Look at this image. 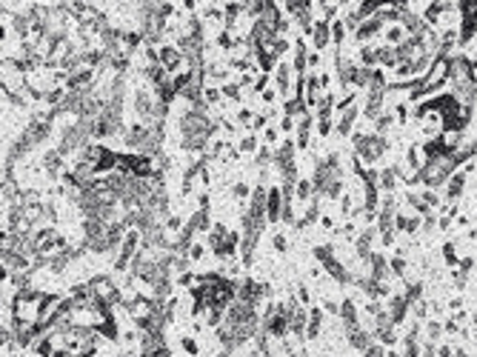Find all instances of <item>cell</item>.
<instances>
[{"instance_id":"cell-9","label":"cell","mask_w":477,"mask_h":357,"mask_svg":"<svg viewBox=\"0 0 477 357\" xmlns=\"http://www.w3.org/2000/svg\"><path fill=\"white\" fill-rule=\"evenodd\" d=\"M309 137H311V114H306L297 123V149H309Z\"/></svg>"},{"instance_id":"cell-17","label":"cell","mask_w":477,"mask_h":357,"mask_svg":"<svg viewBox=\"0 0 477 357\" xmlns=\"http://www.w3.org/2000/svg\"><path fill=\"white\" fill-rule=\"evenodd\" d=\"M97 332H100V337H109V340H114V337H117V326H114V320H111V318H106L103 323L97 326Z\"/></svg>"},{"instance_id":"cell-32","label":"cell","mask_w":477,"mask_h":357,"mask_svg":"<svg viewBox=\"0 0 477 357\" xmlns=\"http://www.w3.org/2000/svg\"><path fill=\"white\" fill-rule=\"evenodd\" d=\"M309 66H320V55H309Z\"/></svg>"},{"instance_id":"cell-10","label":"cell","mask_w":477,"mask_h":357,"mask_svg":"<svg viewBox=\"0 0 477 357\" xmlns=\"http://www.w3.org/2000/svg\"><path fill=\"white\" fill-rule=\"evenodd\" d=\"M320 329H323V311H320V309H311V311H309V326H306V337H309V340L320 337Z\"/></svg>"},{"instance_id":"cell-11","label":"cell","mask_w":477,"mask_h":357,"mask_svg":"<svg viewBox=\"0 0 477 357\" xmlns=\"http://www.w3.org/2000/svg\"><path fill=\"white\" fill-rule=\"evenodd\" d=\"M380 106H383V92H369L366 117H369V120H377V117H380Z\"/></svg>"},{"instance_id":"cell-7","label":"cell","mask_w":477,"mask_h":357,"mask_svg":"<svg viewBox=\"0 0 477 357\" xmlns=\"http://www.w3.org/2000/svg\"><path fill=\"white\" fill-rule=\"evenodd\" d=\"M354 117H357V106H349V109L340 111V120H337V135L349 137L351 126H354Z\"/></svg>"},{"instance_id":"cell-31","label":"cell","mask_w":477,"mask_h":357,"mask_svg":"<svg viewBox=\"0 0 477 357\" xmlns=\"http://www.w3.org/2000/svg\"><path fill=\"white\" fill-rule=\"evenodd\" d=\"M320 226H323V229H332L334 220H332V217H320Z\"/></svg>"},{"instance_id":"cell-1","label":"cell","mask_w":477,"mask_h":357,"mask_svg":"<svg viewBox=\"0 0 477 357\" xmlns=\"http://www.w3.org/2000/svg\"><path fill=\"white\" fill-rule=\"evenodd\" d=\"M351 143H354V151H357L360 160H366V163H374V160L380 157L383 151H386V140H383L380 135H363V132H357V135L351 137Z\"/></svg>"},{"instance_id":"cell-22","label":"cell","mask_w":477,"mask_h":357,"mask_svg":"<svg viewBox=\"0 0 477 357\" xmlns=\"http://www.w3.org/2000/svg\"><path fill=\"white\" fill-rule=\"evenodd\" d=\"M203 252H206V249L200 246V243H191L189 246V260H203Z\"/></svg>"},{"instance_id":"cell-16","label":"cell","mask_w":477,"mask_h":357,"mask_svg":"<svg viewBox=\"0 0 477 357\" xmlns=\"http://www.w3.org/2000/svg\"><path fill=\"white\" fill-rule=\"evenodd\" d=\"M237 151H240V154H252V151L257 154V137L255 135H246L243 140L237 143Z\"/></svg>"},{"instance_id":"cell-19","label":"cell","mask_w":477,"mask_h":357,"mask_svg":"<svg viewBox=\"0 0 477 357\" xmlns=\"http://www.w3.org/2000/svg\"><path fill=\"white\" fill-rule=\"evenodd\" d=\"M377 60H380V63H386V66L398 63V52H391L389 46H380V49H377Z\"/></svg>"},{"instance_id":"cell-12","label":"cell","mask_w":477,"mask_h":357,"mask_svg":"<svg viewBox=\"0 0 477 357\" xmlns=\"http://www.w3.org/2000/svg\"><path fill=\"white\" fill-rule=\"evenodd\" d=\"M340 318H343V323H346V329H354V326H360V323H357V309H354V303H351V300H343Z\"/></svg>"},{"instance_id":"cell-2","label":"cell","mask_w":477,"mask_h":357,"mask_svg":"<svg viewBox=\"0 0 477 357\" xmlns=\"http://www.w3.org/2000/svg\"><path fill=\"white\" fill-rule=\"evenodd\" d=\"M314 257L323 263V269H326V274L332 280H337V283H349L351 280V274L346 271V266L334 257V246H317L314 249Z\"/></svg>"},{"instance_id":"cell-20","label":"cell","mask_w":477,"mask_h":357,"mask_svg":"<svg viewBox=\"0 0 477 357\" xmlns=\"http://www.w3.org/2000/svg\"><path fill=\"white\" fill-rule=\"evenodd\" d=\"M255 157H257V166H260V169H266V166H269V160H271L269 146H263V149H257V154H255Z\"/></svg>"},{"instance_id":"cell-29","label":"cell","mask_w":477,"mask_h":357,"mask_svg":"<svg viewBox=\"0 0 477 357\" xmlns=\"http://www.w3.org/2000/svg\"><path fill=\"white\" fill-rule=\"evenodd\" d=\"M389 123H391V117H386V114H383V117H377V129H380V132H386V129H389Z\"/></svg>"},{"instance_id":"cell-24","label":"cell","mask_w":477,"mask_h":357,"mask_svg":"<svg viewBox=\"0 0 477 357\" xmlns=\"http://www.w3.org/2000/svg\"><path fill=\"white\" fill-rule=\"evenodd\" d=\"M380 180H383V189H391V186H394V172H391V169H386Z\"/></svg>"},{"instance_id":"cell-13","label":"cell","mask_w":477,"mask_h":357,"mask_svg":"<svg viewBox=\"0 0 477 357\" xmlns=\"http://www.w3.org/2000/svg\"><path fill=\"white\" fill-rule=\"evenodd\" d=\"M294 194H297V200L309 203V200L314 197V183H311V180H297V186H294Z\"/></svg>"},{"instance_id":"cell-6","label":"cell","mask_w":477,"mask_h":357,"mask_svg":"<svg viewBox=\"0 0 477 357\" xmlns=\"http://www.w3.org/2000/svg\"><path fill=\"white\" fill-rule=\"evenodd\" d=\"M311 40H314V49L317 52H323V49L332 43V23L329 20H314V32H311Z\"/></svg>"},{"instance_id":"cell-4","label":"cell","mask_w":477,"mask_h":357,"mask_svg":"<svg viewBox=\"0 0 477 357\" xmlns=\"http://www.w3.org/2000/svg\"><path fill=\"white\" fill-rule=\"evenodd\" d=\"M306 326H309V311H306V306H297V309L289 311V332H292L297 340L306 337Z\"/></svg>"},{"instance_id":"cell-23","label":"cell","mask_w":477,"mask_h":357,"mask_svg":"<svg viewBox=\"0 0 477 357\" xmlns=\"http://www.w3.org/2000/svg\"><path fill=\"white\" fill-rule=\"evenodd\" d=\"M183 351L186 354H197V340L194 337H183Z\"/></svg>"},{"instance_id":"cell-21","label":"cell","mask_w":477,"mask_h":357,"mask_svg":"<svg viewBox=\"0 0 477 357\" xmlns=\"http://www.w3.org/2000/svg\"><path fill=\"white\" fill-rule=\"evenodd\" d=\"M271 246H274V252H286V246H289V240L283 237V234H274V237H271Z\"/></svg>"},{"instance_id":"cell-8","label":"cell","mask_w":477,"mask_h":357,"mask_svg":"<svg viewBox=\"0 0 477 357\" xmlns=\"http://www.w3.org/2000/svg\"><path fill=\"white\" fill-rule=\"evenodd\" d=\"M346 334H349V343L354 346V349H360V351H366L369 346H372V337H369L360 326H354V329H346Z\"/></svg>"},{"instance_id":"cell-27","label":"cell","mask_w":477,"mask_h":357,"mask_svg":"<svg viewBox=\"0 0 477 357\" xmlns=\"http://www.w3.org/2000/svg\"><path fill=\"white\" fill-rule=\"evenodd\" d=\"M263 140H266V143H277V129H266Z\"/></svg>"},{"instance_id":"cell-26","label":"cell","mask_w":477,"mask_h":357,"mask_svg":"<svg viewBox=\"0 0 477 357\" xmlns=\"http://www.w3.org/2000/svg\"><path fill=\"white\" fill-rule=\"evenodd\" d=\"M234 197H240V200L249 197V186H246V183H237V186H234Z\"/></svg>"},{"instance_id":"cell-18","label":"cell","mask_w":477,"mask_h":357,"mask_svg":"<svg viewBox=\"0 0 477 357\" xmlns=\"http://www.w3.org/2000/svg\"><path fill=\"white\" fill-rule=\"evenodd\" d=\"M403 314H406V300H403V297H394V300H391V320L400 323Z\"/></svg>"},{"instance_id":"cell-3","label":"cell","mask_w":477,"mask_h":357,"mask_svg":"<svg viewBox=\"0 0 477 357\" xmlns=\"http://www.w3.org/2000/svg\"><path fill=\"white\" fill-rule=\"evenodd\" d=\"M143 243V234H140V229H129L126 237H123V243H120V252H117V260H114V269L123 271L132 266V260H135L137 254V246Z\"/></svg>"},{"instance_id":"cell-33","label":"cell","mask_w":477,"mask_h":357,"mask_svg":"<svg viewBox=\"0 0 477 357\" xmlns=\"http://www.w3.org/2000/svg\"><path fill=\"white\" fill-rule=\"evenodd\" d=\"M303 357H306V354H303Z\"/></svg>"},{"instance_id":"cell-30","label":"cell","mask_w":477,"mask_h":357,"mask_svg":"<svg viewBox=\"0 0 477 357\" xmlns=\"http://www.w3.org/2000/svg\"><path fill=\"white\" fill-rule=\"evenodd\" d=\"M280 126H283V132H292V129H294V117H283V120H280Z\"/></svg>"},{"instance_id":"cell-5","label":"cell","mask_w":477,"mask_h":357,"mask_svg":"<svg viewBox=\"0 0 477 357\" xmlns=\"http://www.w3.org/2000/svg\"><path fill=\"white\" fill-rule=\"evenodd\" d=\"M280 214H283V191H280V186H271L269 200H266V217H269V223H280Z\"/></svg>"},{"instance_id":"cell-25","label":"cell","mask_w":477,"mask_h":357,"mask_svg":"<svg viewBox=\"0 0 477 357\" xmlns=\"http://www.w3.org/2000/svg\"><path fill=\"white\" fill-rule=\"evenodd\" d=\"M297 300H300V306H306V303L311 300V294H309V289H306V286H297Z\"/></svg>"},{"instance_id":"cell-15","label":"cell","mask_w":477,"mask_h":357,"mask_svg":"<svg viewBox=\"0 0 477 357\" xmlns=\"http://www.w3.org/2000/svg\"><path fill=\"white\" fill-rule=\"evenodd\" d=\"M343 40H346V23L343 20H332V43L343 46Z\"/></svg>"},{"instance_id":"cell-28","label":"cell","mask_w":477,"mask_h":357,"mask_svg":"<svg viewBox=\"0 0 477 357\" xmlns=\"http://www.w3.org/2000/svg\"><path fill=\"white\" fill-rule=\"evenodd\" d=\"M260 97H263V103H274V97H277V95H274V89H266Z\"/></svg>"},{"instance_id":"cell-14","label":"cell","mask_w":477,"mask_h":357,"mask_svg":"<svg viewBox=\"0 0 477 357\" xmlns=\"http://www.w3.org/2000/svg\"><path fill=\"white\" fill-rule=\"evenodd\" d=\"M369 249H372V229H366L357 237V254L363 257V260H372V252H369Z\"/></svg>"}]
</instances>
